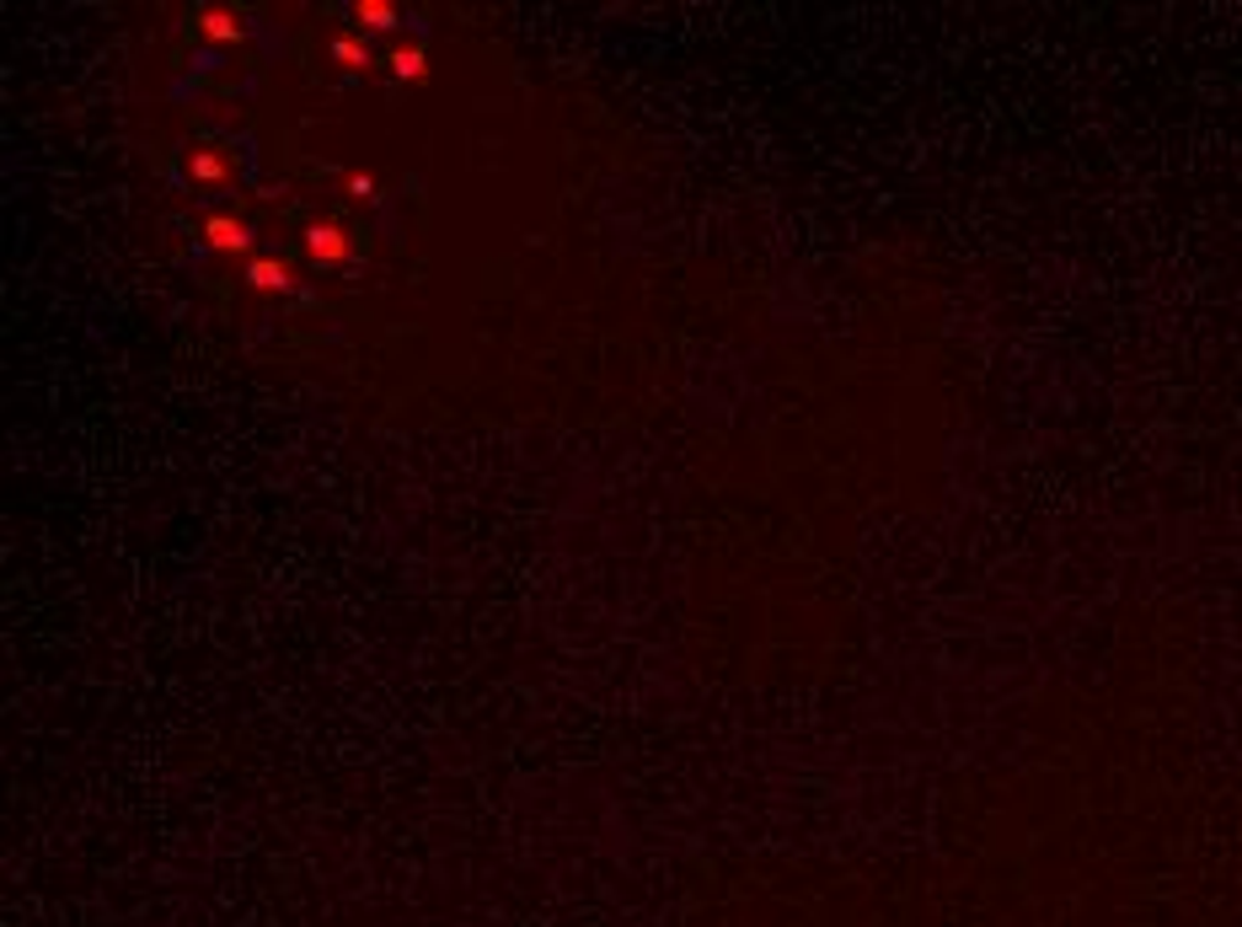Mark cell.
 <instances>
[{
    "label": "cell",
    "mask_w": 1242,
    "mask_h": 927,
    "mask_svg": "<svg viewBox=\"0 0 1242 927\" xmlns=\"http://www.w3.org/2000/svg\"><path fill=\"white\" fill-rule=\"evenodd\" d=\"M194 22H199V33L209 38V44H242V33H247V27H242V16H236V11H225V5H204Z\"/></svg>",
    "instance_id": "obj_1"
},
{
    "label": "cell",
    "mask_w": 1242,
    "mask_h": 927,
    "mask_svg": "<svg viewBox=\"0 0 1242 927\" xmlns=\"http://www.w3.org/2000/svg\"><path fill=\"white\" fill-rule=\"evenodd\" d=\"M204 242L214 247V253H242L252 242V231L242 225V220H231V215H209L204 220Z\"/></svg>",
    "instance_id": "obj_2"
},
{
    "label": "cell",
    "mask_w": 1242,
    "mask_h": 927,
    "mask_svg": "<svg viewBox=\"0 0 1242 927\" xmlns=\"http://www.w3.org/2000/svg\"><path fill=\"white\" fill-rule=\"evenodd\" d=\"M305 253H311L316 263H344L348 258L344 225H311V231H305Z\"/></svg>",
    "instance_id": "obj_3"
},
{
    "label": "cell",
    "mask_w": 1242,
    "mask_h": 927,
    "mask_svg": "<svg viewBox=\"0 0 1242 927\" xmlns=\"http://www.w3.org/2000/svg\"><path fill=\"white\" fill-rule=\"evenodd\" d=\"M353 22L370 27V33H392V27H397V5H392V0H359V5H353Z\"/></svg>",
    "instance_id": "obj_4"
},
{
    "label": "cell",
    "mask_w": 1242,
    "mask_h": 927,
    "mask_svg": "<svg viewBox=\"0 0 1242 927\" xmlns=\"http://www.w3.org/2000/svg\"><path fill=\"white\" fill-rule=\"evenodd\" d=\"M247 285L252 290H285L290 285V268L279 258H252L247 263Z\"/></svg>",
    "instance_id": "obj_5"
},
{
    "label": "cell",
    "mask_w": 1242,
    "mask_h": 927,
    "mask_svg": "<svg viewBox=\"0 0 1242 927\" xmlns=\"http://www.w3.org/2000/svg\"><path fill=\"white\" fill-rule=\"evenodd\" d=\"M188 177H194V183H225L231 166H225V155L220 151H194L188 155Z\"/></svg>",
    "instance_id": "obj_6"
},
{
    "label": "cell",
    "mask_w": 1242,
    "mask_h": 927,
    "mask_svg": "<svg viewBox=\"0 0 1242 927\" xmlns=\"http://www.w3.org/2000/svg\"><path fill=\"white\" fill-rule=\"evenodd\" d=\"M392 70H397L402 81H429V59H423L418 44H397L392 49Z\"/></svg>",
    "instance_id": "obj_7"
},
{
    "label": "cell",
    "mask_w": 1242,
    "mask_h": 927,
    "mask_svg": "<svg viewBox=\"0 0 1242 927\" xmlns=\"http://www.w3.org/2000/svg\"><path fill=\"white\" fill-rule=\"evenodd\" d=\"M333 59L348 65V70H364V65H370V49H364L353 33H344V38H333Z\"/></svg>",
    "instance_id": "obj_8"
},
{
    "label": "cell",
    "mask_w": 1242,
    "mask_h": 927,
    "mask_svg": "<svg viewBox=\"0 0 1242 927\" xmlns=\"http://www.w3.org/2000/svg\"><path fill=\"white\" fill-rule=\"evenodd\" d=\"M348 194H353V199H375V177L353 172V177H348Z\"/></svg>",
    "instance_id": "obj_9"
}]
</instances>
